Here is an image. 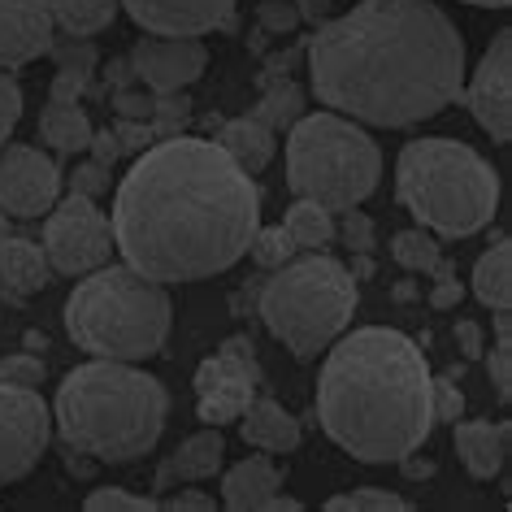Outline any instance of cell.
Wrapping results in <instances>:
<instances>
[{"label":"cell","mask_w":512,"mask_h":512,"mask_svg":"<svg viewBox=\"0 0 512 512\" xmlns=\"http://www.w3.org/2000/svg\"><path fill=\"white\" fill-rule=\"evenodd\" d=\"M113 248L152 283L226 274L261 226V191L217 139L170 135L139 152L113 196Z\"/></svg>","instance_id":"obj_1"},{"label":"cell","mask_w":512,"mask_h":512,"mask_svg":"<svg viewBox=\"0 0 512 512\" xmlns=\"http://www.w3.org/2000/svg\"><path fill=\"white\" fill-rule=\"evenodd\" d=\"M309 79L343 118L404 131L460 100L465 40L434 0H361L317 27Z\"/></svg>","instance_id":"obj_2"},{"label":"cell","mask_w":512,"mask_h":512,"mask_svg":"<svg viewBox=\"0 0 512 512\" xmlns=\"http://www.w3.org/2000/svg\"><path fill=\"white\" fill-rule=\"evenodd\" d=\"M317 421L326 439L365 465H400L430 439V365L417 339L365 326L330 343L317 378Z\"/></svg>","instance_id":"obj_3"},{"label":"cell","mask_w":512,"mask_h":512,"mask_svg":"<svg viewBox=\"0 0 512 512\" xmlns=\"http://www.w3.org/2000/svg\"><path fill=\"white\" fill-rule=\"evenodd\" d=\"M57 426L70 452H83L105 465H126L157 447L170 395L152 374L131 369V361L79 365L57 387Z\"/></svg>","instance_id":"obj_4"},{"label":"cell","mask_w":512,"mask_h":512,"mask_svg":"<svg viewBox=\"0 0 512 512\" xmlns=\"http://www.w3.org/2000/svg\"><path fill=\"white\" fill-rule=\"evenodd\" d=\"M395 196L421 230L469 239L491 226L499 209V174L460 139H413L395 165Z\"/></svg>","instance_id":"obj_5"},{"label":"cell","mask_w":512,"mask_h":512,"mask_svg":"<svg viewBox=\"0 0 512 512\" xmlns=\"http://www.w3.org/2000/svg\"><path fill=\"white\" fill-rule=\"evenodd\" d=\"M174 309L161 283L131 265H100L83 274L66 300V330L100 361H148L165 348Z\"/></svg>","instance_id":"obj_6"},{"label":"cell","mask_w":512,"mask_h":512,"mask_svg":"<svg viewBox=\"0 0 512 512\" xmlns=\"http://www.w3.org/2000/svg\"><path fill=\"white\" fill-rule=\"evenodd\" d=\"M382 183V152L343 113H309L287 135V187L300 200H317L330 213H348Z\"/></svg>","instance_id":"obj_7"},{"label":"cell","mask_w":512,"mask_h":512,"mask_svg":"<svg viewBox=\"0 0 512 512\" xmlns=\"http://www.w3.org/2000/svg\"><path fill=\"white\" fill-rule=\"evenodd\" d=\"M352 313L356 278L348 265L322 252L300 256V261L291 256L261 291V317L270 335L300 361H313L317 352H326L352 326Z\"/></svg>","instance_id":"obj_8"},{"label":"cell","mask_w":512,"mask_h":512,"mask_svg":"<svg viewBox=\"0 0 512 512\" xmlns=\"http://www.w3.org/2000/svg\"><path fill=\"white\" fill-rule=\"evenodd\" d=\"M44 226V256L53 265V274H70V278H83L109 265V252H113V226L109 217L96 209L92 196H79L70 191L61 204L48 209Z\"/></svg>","instance_id":"obj_9"},{"label":"cell","mask_w":512,"mask_h":512,"mask_svg":"<svg viewBox=\"0 0 512 512\" xmlns=\"http://www.w3.org/2000/svg\"><path fill=\"white\" fill-rule=\"evenodd\" d=\"M53 417L35 387L0 382V486H14L40 465L48 452Z\"/></svg>","instance_id":"obj_10"},{"label":"cell","mask_w":512,"mask_h":512,"mask_svg":"<svg viewBox=\"0 0 512 512\" xmlns=\"http://www.w3.org/2000/svg\"><path fill=\"white\" fill-rule=\"evenodd\" d=\"M256 391V356L248 339H226L222 352L196 369V413L204 426L239 421Z\"/></svg>","instance_id":"obj_11"},{"label":"cell","mask_w":512,"mask_h":512,"mask_svg":"<svg viewBox=\"0 0 512 512\" xmlns=\"http://www.w3.org/2000/svg\"><path fill=\"white\" fill-rule=\"evenodd\" d=\"M61 196L57 165L31 144L0 148V213L9 217H40Z\"/></svg>","instance_id":"obj_12"},{"label":"cell","mask_w":512,"mask_h":512,"mask_svg":"<svg viewBox=\"0 0 512 512\" xmlns=\"http://www.w3.org/2000/svg\"><path fill=\"white\" fill-rule=\"evenodd\" d=\"M469 100V113L495 144L512 139V31H499L495 44L486 48L482 66L473 70L469 87H460Z\"/></svg>","instance_id":"obj_13"},{"label":"cell","mask_w":512,"mask_h":512,"mask_svg":"<svg viewBox=\"0 0 512 512\" xmlns=\"http://www.w3.org/2000/svg\"><path fill=\"white\" fill-rule=\"evenodd\" d=\"M204 66H209V53H204V44L191 40V35H148V40H139L135 53H131V70L157 96L196 83L204 74Z\"/></svg>","instance_id":"obj_14"},{"label":"cell","mask_w":512,"mask_h":512,"mask_svg":"<svg viewBox=\"0 0 512 512\" xmlns=\"http://www.w3.org/2000/svg\"><path fill=\"white\" fill-rule=\"evenodd\" d=\"M118 5L152 35H191V40L213 27H230L235 18V0H118Z\"/></svg>","instance_id":"obj_15"},{"label":"cell","mask_w":512,"mask_h":512,"mask_svg":"<svg viewBox=\"0 0 512 512\" xmlns=\"http://www.w3.org/2000/svg\"><path fill=\"white\" fill-rule=\"evenodd\" d=\"M53 5L48 0H0V70H18L53 48Z\"/></svg>","instance_id":"obj_16"},{"label":"cell","mask_w":512,"mask_h":512,"mask_svg":"<svg viewBox=\"0 0 512 512\" xmlns=\"http://www.w3.org/2000/svg\"><path fill=\"white\" fill-rule=\"evenodd\" d=\"M456 426V456L478 482L499 478L508 460V421H452Z\"/></svg>","instance_id":"obj_17"},{"label":"cell","mask_w":512,"mask_h":512,"mask_svg":"<svg viewBox=\"0 0 512 512\" xmlns=\"http://www.w3.org/2000/svg\"><path fill=\"white\" fill-rule=\"evenodd\" d=\"M283 491V473L270 456H248L222 478V504L239 512H270V499Z\"/></svg>","instance_id":"obj_18"},{"label":"cell","mask_w":512,"mask_h":512,"mask_svg":"<svg viewBox=\"0 0 512 512\" xmlns=\"http://www.w3.org/2000/svg\"><path fill=\"white\" fill-rule=\"evenodd\" d=\"M222 456H226V439L217 434V426L191 434V439L157 469V491L165 495V491H174L178 482H204V478H213V473L222 469Z\"/></svg>","instance_id":"obj_19"},{"label":"cell","mask_w":512,"mask_h":512,"mask_svg":"<svg viewBox=\"0 0 512 512\" xmlns=\"http://www.w3.org/2000/svg\"><path fill=\"white\" fill-rule=\"evenodd\" d=\"M48 278H53V265H48L40 243L5 235V243H0V291H5L14 304H22V296L44 291Z\"/></svg>","instance_id":"obj_20"},{"label":"cell","mask_w":512,"mask_h":512,"mask_svg":"<svg viewBox=\"0 0 512 512\" xmlns=\"http://www.w3.org/2000/svg\"><path fill=\"white\" fill-rule=\"evenodd\" d=\"M243 439H248L252 447H261V452H296L300 447V421L287 413L278 400H256L243 408Z\"/></svg>","instance_id":"obj_21"},{"label":"cell","mask_w":512,"mask_h":512,"mask_svg":"<svg viewBox=\"0 0 512 512\" xmlns=\"http://www.w3.org/2000/svg\"><path fill=\"white\" fill-rule=\"evenodd\" d=\"M217 144H222L248 174H261L265 165L274 161L278 139H274L270 126H261V122H256L252 113H248V118H230V122L222 126V135H217Z\"/></svg>","instance_id":"obj_22"},{"label":"cell","mask_w":512,"mask_h":512,"mask_svg":"<svg viewBox=\"0 0 512 512\" xmlns=\"http://www.w3.org/2000/svg\"><path fill=\"white\" fill-rule=\"evenodd\" d=\"M473 296L486 309H512V243L499 239L473 265Z\"/></svg>","instance_id":"obj_23"},{"label":"cell","mask_w":512,"mask_h":512,"mask_svg":"<svg viewBox=\"0 0 512 512\" xmlns=\"http://www.w3.org/2000/svg\"><path fill=\"white\" fill-rule=\"evenodd\" d=\"M40 135L48 139V148L74 157V152H87V144H92V122H87V113L79 105H61V100H53L40 118Z\"/></svg>","instance_id":"obj_24"},{"label":"cell","mask_w":512,"mask_h":512,"mask_svg":"<svg viewBox=\"0 0 512 512\" xmlns=\"http://www.w3.org/2000/svg\"><path fill=\"white\" fill-rule=\"evenodd\" d=\"M53 5V22L74 40H92L118 18V0H48Z\"/></svg>","instance_id":"obj_25"},{"label":"cell","mask_w":512,"mask_h":512,"mask_svg":"<svg viewBox=\"0 0 512 512\" xmlns=\"http://www.w3.org/2000/svg\"><path fill=\"white\" fill-rule=\"evenodd\" d=\"M283 226H287V235L296 239V248H309V252L326 248V243L339 235L330 209H326V204H317V200H296L287 209V222Z\"/></svg>","instance_id":"obj_26"},{"label":"cell","mask_w":512,"mask_h":512,"mask_svg":"<svg viewBox=\"0 0 512 512\" xmlns=\"http://www.w3.org/2000/svg\"><path fill=\"white\" fill-rule=\"evenodd\" d=\"M261 126H270V131H278V126H287L291 131V122L296 118H304V92L291 79H265V100L256 105V113H252Z\"/></svg>","instance_id":"obj_27"},{"label":"cell","mask_w":512,"mask_h":512,"mask_svg":"<svg viewBox=\"0 0 512 512\" xmlns=\"http://www.w3.org/2000/svg\"><path fill=\"white\" fill-rule=\"evenodd\" d=\"M391 256H395V265H404L408 274H434L443 265V252H439V243H434L426 230H400V235L391 239Z\"/></svg>","instance_id":"obj_28"},{"label":"cell","mask_w":512,"mask_h":512,"mask_svg":"<svg viewBox=\"0 0 512 512\" xmlns=\"http://www.w3.org/2000/svg\"><path fill=\"white\" fill-rule=\"evenodd\" d=\"M248 252H252L256 265H265V270H278V265H287L291 256H296V239L287 235V226H256Z\"/></svg>","instance_id":"obj_29"},{"label":"cell","mask_w":512,"mask_h":512,"mask_svg":"<svg viewBox=\"0 0 512 512\" xmlns=\"http://www.w3.org/2000/svg\"><path fill=\"white\" fill-rule=\"evenodd\" d=\"M330 512H352V508H387V512H408L413 504H408L404 495L387 491V486H361V491H343V495H330L326 499Z\"/></svg>","instance_id":"obj_30"},{"label":"cell","mask_w":512,"mask_h":512,"mask_svg":"<svg viewBox=\"0 0 512 512\" xmlns=\"http://www.w3.org/2000/svg\"><path fill=\"white\" fill-rule=\"evenodd\" d=\"M191 118V100L183 92H161L157 105H152V126H157V139H170L187 126Z\"/></svg>","instance_id":"obj_31"},{"label":"cell","mask_w":512,"mask_h":512,"mask_svg":"<svg viewBox=\"0 0 512 512\" xmlns=\"http://www.w3.org/2000/svg\"><path fill=\"white\" fill-rule=\"evenodd\" d=\"M48 53L57 57V70H70V74H83V79H92V70H96V61H100V53L92 48V40H70L66 44H53Z\"/></svg>","instance_id":"obj_32"},{"label":"cell","mask_w":512,"mask_h":512,"mask_svg":"<svg viewBox=\"0 0 512 512\" xmlns=\"http://www.w3.org/2000/svg\"><path fill=\"white\" fill-rule=\"evenodd\" d=\"M87 512H109V508H144V512H157L161 499L152 495H135V491H122V486H100V491L87 495Z\"/></svg>","instance_id":"obj_33"},{"label":"cell","mask_w":512,"mask_h":512,"mask_svg":"<svg viewBox=\"0 0 512 512\" xmlns=\"http://www.w3.org/2000/svg\"><path fill=\"white\" fill-rule=\"evenodd\" d=\"M0 382H9V387H35V391H40V382H44L40 356H31V352L5 356V361H0Z\"/></svg>","instance_id":"obj_34"},{"label":"cell","mask_w":512,"mask_h":512,"mask_svg":"<svg viewBox=\"0 0 512 512\" xmlns=\"http://www.w3.org/2000/svg\"><path fill=\"white\" fill-rule=\"evenodd\" d=\"M18 118H22V87L9 70H0V148H5V139L14 135Z\"/></svg>","instance_id":"obj_35"},{"label":"cell","mask_w":512,"mask_h":512,"mask_svg":"<svg viewBox=\"0 0 512 512\" xmlns=\"http://www.w3.org/2000/svg\"><path fill=\"white\" fill-rule=\"evenodd\" d=\"M430 408H434V421H456L465 413V395L452 378H430Z\"/></svg>","instance_id":"obj_36"},{"label":"cell","mask_w":512,"mask_h":512,"mask_svg":"<svg viewBox=\"0 0 512 512\" xmlns=\"http://www.w3.org/2000/svg\"><path fill=\"white\" fill-rule=\"evenodd\" d=\"M113 135H118V144H122V152H144V148H152L157 144V126H152L148 118H118V126H113Z\"/></svg>","instance_id":"obj_37"},{"label":"cell","mask_w":512,"mask_h":512,"mask_svg":"<svg viewBox=\"0 0 512 512\" xmlns=\"http://www.w3.org/2000/svg\"><path fill=\"white\" fill-rule=\"evenodd\" d=\"M256 22H261L270 35H287V31L300 27V14L291 0H265V5L256 9Z\"/></svg>","instance_id":"obj_38"},{"label":"cell","mask_w":512,"mask_h":512,"mask_svg":"<svg viewBox=\"0 0 512 512\" xmlns=\"http://www.w3.org/2000/svg\"><path fill=\"white\" fill-rule=\"evenodd\" d=\"M335 230H343V243H348L356 256H365L369 248H374V222H369L365 213L348 209V213H343V226H335Z\"/></svg>","instance_id":"obj_39"},{"label":"cell","mask_w":512,"mask_h":512,"mask_svg":"<svg viewBox=\"0 0 512 512\" xmlns=\"http://www.w3.org/2000/svg\"><path fill=\"white\" fill-rule=\"evenodd\" d=\"M109 187V165H100V161H83V165H74V174H70V191H79V196H100V191Z\"/></svg>","instance_id":"obj_40"},{"label":"cell","mask_w":512,"mask_h":512,"mask_svg":"<svg viewBox=\"0 0 512 512\" xmlns=\"http://www.w3.org/2000/svg\"><path fill=\"white\" fill-rule=\"evenodd\" d=\"M486 369H491V382H495L499 400H508V395H512V343H499L495 339V352L486 356Z\"/></svg>","instance_id":"obj_41"},{"label":"cell","mask_w":512,"mask_h":512,"mask_svg":"<svg viewBox=\"0 0 512 512\" xmlns=\"http://www.w3.org/2000/svg\"><path fill=\"white\" fill-rule=\"evenodd\" d=\"M152 105H157V92H118L113 96L118 118H148L152 122Z\"/></svg>","instance_id":"obj_42"},{"label":"cell","mask_w":512,"mask_h":512,"mask_svg":"<svg viewBox=\"0 0 512 512\" xmlns=\"http://www.w3.org/2000/svg\"><path fill=\"white\" fill-rule=\"evenodd\" d=\"M434 278H439V283H434V291H430V304H434V309H452V304L460 300L456 274L447 270V265H439V270H434Z\"/></svg>","instance_id":"obj_43"},{"label":"cell","mask_w":512,"mask_h":512,"mask_svg":"<svg viewBox=\"0 0 512 512\" xmlns=\"http://www.w3.org/2000/svg\"><path fill=\"white\" fill-rule=\"evenodd\" d=\"M83 87H87V79H83V74L57 70V79H53V100H61V105H79Z\"/></svg>","instance_id":"obj_44"},{"label":"cell","mask_w":512,"mask_h":512,"mask_svg":"<svg viewBox=\"0 0 512 512\" xmlns=\"http://www.w3.org/2000/svg\"><path fill=\"white\" fill-rule=\"evenodd\" d=\"M456 343H460V352H465L469 361H482L486 339H482V326H478V322H460V326H456Z\"/></svg>","instance_id":"obj_45"},{"label":"cell","mask_w":512,"mask_h":512,"mask_svg":"<svg viewBox=\"0 0 512 512\" xmlns=\"http://www.w3.org/2000/svg\"><path fill=\"white\" fill-rule=\"evenodd\" d=\"M87 152H92V161L113 165L122 157V144H118V135H109V131H92V144H87Z\"/></svg>","instance_id":"obj_46"},{"label":"cell","mask_w":512,"mask_h":512,"mask_svg":"<svg viewBox=\"0 0 512 512\" xmlns=\"http://www.w3.org/2000/svg\"><path fill=\"white\" fill-rule=\"evenodd\" d=\"M161 508H183V512H204V508H217L204 491H174L170 499H161Z\"/></svg>","instance_id":"obj_47"},{"label":"cell","mask_w":512,"mask_h":512,"mask_svg":"<svg viewBox=\"0 0 512 512\" xmlns=\"http://www.w3.org/2000/svg\"><path fill=\"white\" fill-rule=\"evenodd\" d=\"M291 5H296L300 22H326V14H330V5H335V0H291Z\"/></svg>","instance_id":"obj_48"},{"label":"cell","mask_w":512,"mask_h":512,"mask_svg":"<svg viewBox=\"0 0 512 512\" xmlns=\"http://www.w3.org/2000/svg\"><path fill=\"white\" fill-rule=\"evenodd\" d=\"M400 465H404V478H413V482H426L430 473H434V465H430V460H413V456H404Z\"/></svg>","instance_id":"obj_49"},{"label":"cell","mask_w":512,"mask_h":512,"mask_svg":"<svg viewBox=\"0 0 512 512\" xmlns=\"http://www.w3.org/2000/svg\"><path fill=\"white\" fill-rule=\"evenodd\" d=\"M495 339L512 343V317H508V309H495Z\"/></svg>","instance_id":"obj_50"},{"label":"cell","mask_w":512,"mask_h":512,"mask_svg":"<svg viewBox=\"0 0 512 512\" xmlns=\"http://www.w3.org/2000/svg\"><path fill=\"white\" fill-rule=\"evenodd\" d=\"M465 5H482V9H504L508 0H465Z\"/></svg>","instance_id":"obj_51"},{"label":"cell","mask_w":512,"mask_h":512,"mask_svg":"<svg viewBox=\"0 0 512 512\" xmlns=\"http://www.w3.org/2000/svg\"><path fill=\"white\" fill-rule=\"evenodd\" d=\"M5 230H9V226H5V213H0V243H5Z\"/></svg>","instance_id":"obj_52"}]
</instances>
